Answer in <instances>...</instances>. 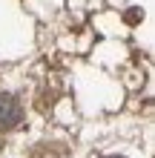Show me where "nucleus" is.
<instances>
[{
  "label": "nucleus",
  "instance_id": "1",
  "mask_svg": "<svg viewBox=\"0 0 155 158\" xmlns=\"http://www.w3.org/2000/svg\"><path fill=\"white\" fill-rule=\"evenodd\" d=\"M23 121V109L12 95H0V129H14Z\"/></svg>",
  "mask_w": 155,
  "mask_h": 158
},
{
  "label": "nucleus",
  "instance_id": "2",
  "mask_svg": "<svg viewBox=\"0 0 155 158\" xmlns=\"http://www.w3.org/2000/svg\"><path fill=\"white\" fill-rule=\"evenodd\" d=\"M106 158H121V155H106Z\"/></svg>",
  "mask_w": 155,
  "mask_h": 158
}]
</instances>
